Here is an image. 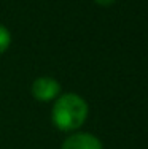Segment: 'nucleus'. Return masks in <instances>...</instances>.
Instances as JSON below:
<instances>
[{
	"instance_id": "nucleus-1",
	"label": "nucleus",
	"mask_w": 148,
	"mask_h": 149,
	"mask_svg": "<svg viewBox=\"0 0 148 149\" xmlns=\"http://www.w3.org/2000/svg\"><path fill=\"white\" fill-rule=\"evenodd\" d=\"M89 106L86 100L78 94H64L58 97L53 105L51 120L54 127L62 132H75L86 122Z\"/></svg>"
},
{
	"instance_id": "nucleus-2",
	"label": "nucleus",
	"mask_w": 148,
	"mask_h": 149,
	"mask_svg": "<svg viewBox=\"0 0 148 149\" xmlns=\"http://www.w3.org/2000/svg\"><path fill=\"white\" fill-rule=\"evenodd\" d=\"M61 94V84L51 76H38L32 83V95L38 102H53Z\"/></svg>"
},
{
	"instance_id": "nucleus-3",
	"label": "nucleus",
	"mask_w": 148,
	"mask_h": 149,
	"mask_svg": "<svg viewBox=\"0 0 148 149\" xmlns=\"http://www.w3.org/2000/svg\"><path fill=\"white\" fill-rule=\"evenodd\" d=\"M61 149H104V144L93 133L75 132L64 140Z\"/></svg>"
},
{
	"instance_id": "nucleus-4",
	"label": "nucleus",
	"mask_w": 148,
	"mask_h": 149,
	"mask_svg": "<svg viewBox=\"0 0 148 149\" xmlns=\"http://www.w3.org/2000/svg\"><path fill=\"white\" fill-rule=\"evenodd\" d=\"M10 45H11V33L5 26L0 24V54L8 51Z\"/></svg>"
},
{
	"instance_id": "nucleus-5",
	"label": "nucleus",
	"mask_w": 148,
	"mask_h": 149,
	"mask_svg": "<svg viewBox=\"0 0 148 149\" xmlns=\"http://www.w3.org/2000/svg\"><path fill=\"white\" fill-rule=\"evenodd\" d=\"M94 2L100 6H110V5H113L116 0H94Z\"/></svg>"
}]
</instances>
